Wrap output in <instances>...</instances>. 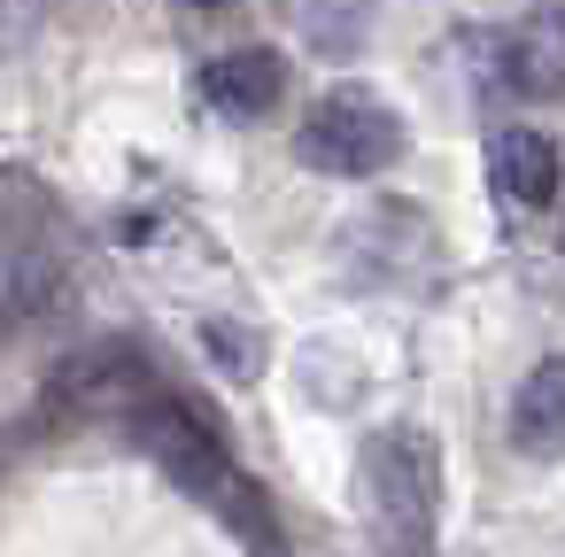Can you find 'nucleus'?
<instances>
[{
	"label": "nucleus",
	"mask_w": 565,
	"mask_h": 557,
	"mask_svg": "<svg viewBox=\"0 0 565 557\" xmlns=\"http://www.w3.org/2000/svg\"><path fill=\"white\" fill-rule=\"evenodd\" d=\"M364 518L380 557H434L441 518V449L418 426H380L364 449Z\"/></svg>",
	"instance_id": "obj_1"
},
{
	"label": "nucleus",
	"mask_w": 565,
	"mask_h": 557,
	"mask_svg": "<svg viewBox=\"0 0 565 557\" xmlns=\"http://www.w3.org/2000/svg\"><path fill=\"white\" fill-rule=\"evenodd\" d=\"M403 117H395V101H380L372 86H333V94H318L310 101V117H302V132H295V148H302V163L310 171H333V179H380L387 163H403Z\"/></svg>",
	"instance_id": "obj_2"
},
{
	"label": "nucleus",
	"mask_w": 565,
	"mask_h": 557,
	"mask_svg": "<svg viewBox=\"0 0 565 557\" xmlns=\"http://www.w3.org/2000/svg\"><path fill=\"white\" fill-rule=\"evenodd\" d=\"M132 433H140V449L179 488H194V495H210L225 511H248V480H233V457H225V441L210 433L202 410H186V403H140L132 410Z\"/></svg>",
	"instance_id": "obj_3"
},
{
	"label": "nucleus",
	"mask_w": 565,
	"mask_h": 557,
	"mask_svg": "<svg viewBox=\"0 0 565 557\" xmlns=\"http://www.w3.org/2000/svg\"><path fill=\"white\" fill-rule=\"evenodd\" d=\"M503 86L519 101H557L565 94V0H542L534 17L511 24V40H503Z\"/></svg>",
	"instance_id": "obj_4"
},
{
	"label": "nucleus",
	"mask_w": 565,
	"mask_h": 557,
	"mask_svg": "<svg viewBox=\"0 0 565 557\" xmlns=\"http://www.w3.org/2000/svg\"><path fill=\"white\" fill-rule=\"evenodd\" d=\"M488 171H495L503 202H519V210H550L557 186H565V156H557V140L534 132V125H503V132L488 140Z\"/></svg>",
	"instance_id": "obj_5"
},
{
	"label": "nucleus",
	"mask_w": 565,
	"mask_h": 557,
	"mask_svg": "<svg viewBox=\"0 0 565 557\" xmlns=\"http://www.w3.org/2000/svg\"><path fill=\"white\" fill-rule=\"evenodd\" d=\"M202 86L225 117H271L287 101V55L279 47H225Z\"/></svg>",
	"instance_id": "obj_6"
},
{
	"label": "nucleus",
	"mask_w": 565,
	"mask_h": 557,
	"mask_svg": "<svg viewBox=\"0 0 565 557\" xmlns=\"http://www.w3.org/2000/svg\"><path fill=\"white\" fill-rule=\"evenodd\" d=\"M55 395L78 403V410L140 403V395H148V356L125 349V341H102V349H86V356H71V364L55 372Z\"/></svg>",
	"instance_id": "obj_7"
},
{
	"label": "nucleus",
	"mask_w": 565,
	"mask_h": 557,
	"mask_svg": "<svg viewBox=\"0 0 565 557\" xmlns=\"http://www.w3.org/2000/svg\"><path fill=\"white\" fill-rule=\"evenodd\" d=\"M511 441L519 457H565V356H542L511 395Z\"/></svg>",
	"instance_id": "obj_8"
},
{
	"label": "nucleus",
	"mask_w": 565,
	"mask_h": 557,
	"mask_svg": "<svg viewBox=\"0 0 565 557\" xmlns=\"http://www.w3.org/2000/svg\"><path fill=\"white\" fill-rule=\"evenodd\" d=\"M372 9H380V0H295V17H302V40H310L318 55H333V63H349V55L364 47V32H372Z\"/></svg>",
	"instance_id": "obj_9"
},
{
	"label": "nucleus",
	"mask_w": 565,
	"mask_h": 557,
	"mask_svg": "<svg viewBox=\"0 0 565 557\" xmlns=\"http://www.w3.org/2000/svg\"><path fill=\"white\" fill-rule=\"evenodd\" d=\"M202 341L225 356V372L256 379V364H264V341H256V333H233V325H217V318H210V325H202Z\"/></svg>",
	"instance_id": "obj_10"
},
{
	"label": "nucleus",
	"mask_w": 565,
	"mask_h": 557,
	"mask_svg": "<svg viewBox=\"0 0 565 557\" xmlns=\"http://www.w3.org/2000/svg\"><path fill=\"white\" fill-rule=\"evenodd\" d=\"M194 9H233V0H194Z\"/></svg>",
	"instance_id": "obj_11"
}]
</instances>
